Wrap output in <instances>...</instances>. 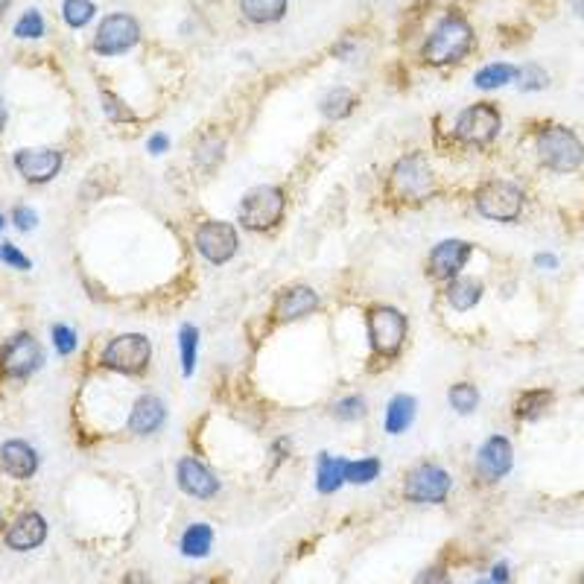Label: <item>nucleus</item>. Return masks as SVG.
Returning a JSON list of instances; mask_svg holds the SVG:
<instances>
[{"instance_id": "1", "label": "nucleus", "mask_w": 584, "mask_h": 584, "mask_svg": "<svg viewBox=\"0 0 584 584\" xmlns=\"http://www.w3.org/2000/svg\"><path fill=\"white\" fill-rule=\"evenodd\" d=\"M476 44V32L471 27L459 9H447L444 18L432 27L427 35L424 47H420V58L429 67H447V65H459L471 56Z\"/></svg>"}, {"instance_id": "2", "label": "nucleus", "mask_w": 584, "mask_h": 584, "mask_svg": "<svg viewBox=\"0 0 584 584\" xmlns=\"http://www.w3.org/2000/svg\"><path fill=\"white\" fill-rule=\"evenodd\" d=\"M535 149H537V158L546 170L553 173H576L581 164H584V144L581 137L572 132L570 126H561V123H546L537 128L535 135Z\"/></svg>"}, {"instance_id": "3", "label": "nucleus", "mask_w": 584, "mask_h": 584, "mask_svg": "<svg viewBox=\"0 0 584 584\" xmlns=\"http://www.w3.org/2000/svg\"><path fill=\"white\" fill-rule=\"evenodd\" d=\"M287 214V190L278 184H257L243 196L237 208V222L245 231L263 234L284 222Z\"/></svg>"}, {"instance_id": "4", "label": "nucleus", "mask_w": 584, "mask_h": 584, "mask_svg": "<svg viewBox=\"0 0 584 584\" xmlns=\"http://www.w3.org/2000/svg\"><path fill=\"white\" fill-rule=\"evenodd\" d=\"M366 327H368V345L371 357L380 362H389L403 350L409 322L406 315L392 307V304H377L366 313Z\"/></svg>"}, {"instance_id": "5", "label": "nucleus", "mask_w": 584, "mask_h": 584, "mask_svg": "<svg viewBox=\"0 0 584 584\" xmlns=\"http://www.w3.org/2000/svg\"><path fill=\"white\" fill-rule=\"evenodd\" d=\"M389 179L392 190L403 202H427V199L438 193L436 173H432L424 152H406L403 158H397Z\"/></svg>"}, {"instance_id": "6", "label": "nucleus", "mask_w": 584, "mask_h": 584, "mask_svg": "<svg viewBox=\"0 0 584 584\" xmlns=\"http://www.w3.org/2000/svg\"><path fill=\"white\" fill-rule=\"evenodd\" d=\"M502 128V114L494 102H473L456 117L453 123V140L462 146L482 149L488 144H494Z\"/></svg>"}, {"instance_id": "7", "label": "nucleus", "mask_w": 584, "mask_h": 584, "mask_svg": "<svg viewBox=\"0 0 584 584\" xmlns=\"http://www.w3.org/2000/svg\"><path fill=\"white\" fill-rule=\"evenodd\" d=\"M473 205L485 219L514 222L523 214L526 196L518 184H511L506 179H488L473 190Z\"/></svg>"}, {"instance_id": "8", "label": "nucleus", "mask_w": 584, "mask_h": 584, "mask_svg": "<svg viewBox=\"0 0 584 584\" xmlns=\"http://www.w3.org/2000/svg\"><path fill=\"white\" fill-rule=\"evenodd\" d=\"M149 359H152V342L144 333L114 336L100 354L102 368L126 374V377H137V374H144L149 368Z\"/></svg>"}, {"instance_id": "9", "label": "nucleus", "mask_w": 584, "mask_h": 584, "mask_svg": "<svg viewBox=\"0 0 584 584\" xmlns=\"http://www.w3.org/2000/svg\"><path fill=\"white\" fill-rule=\"evenodd\" d=\"M450 488H453V476L441 465L420 462L406 473L403 497L409 502H418V506H438V502L447 500Z\"/></svg>"}, {"instance_id": "10", "label": "nucleus", "mask_w": 584, "mask_h": 584, "mask_svg": "<svg viewBox=\"0 0 584 584\" xmlns=\"http://www.w3.org/2000/svg\"><path fill=\"white\" fill-rule=\"evenodd\" d=\"M193 243H196V252L214 266H226L240 252V234L226 219H205L196 228Z\"/></svg>"}, {"instance_id": "11", "label": "nucleus", "mask_w": 584, "mask_h": 584, "mask_svg": "<svg viewBox=\"0 0 584 584\" xmlns=\"http://www.w3.org/2000/svg\"><path fill=\"white\" fill-rule=\"evenodd\" d=\"M140 41V23L128 12H111L105 15L93 35V50L100 56H120Z\"/></svg>"}, {"instance_id": "12", "label": "nucleus", "mask_w": 584, "mask_h": 584, "mask_svg": "<svg viewBox=\"0 0 584 584\" xmlns=\"http://www.w3.org/2000/svg\"><path fill=\"white\" fill-rule=\"evenodd\" d=\"M473 254V243L467 240H441L432 245V252L427 257V275L432 280H444V284H450L453 278L462 275V269L467 266Z\"/></svg>"}, {"instance_id": "13", "label": "nucleus", "mask_w": 584, "mask_h": 584, "mask_svg": "<svg viewBox=\"0 0 584 584\" xmlns=\"http://www.w3.org/2000/svg\"><path fill=\"white\" fill-rule=\"evenodd\" d=\"M41 362H44V350L30 333L12 336L4 348V354H0V368H4L6 377H30L32 371L41 368Z\"/></svg>"}, {"instance_id": "14", "label": "nucleus", "mask_w": 584, "mask_h": 584, "mask_svg": "<svg viewBox=\"0 0 584 584\" xmlns=\"http://www.w3.org/2000/svg\"><path fill=\"white\" fill-rule=\"evenodd\" d=\"M319 310H322L319 292H315L313 287H307V284H292V287H284L278 292L272 315H275V322H280V324H292V322L307 319V315L319 313Z\"/></svg>"}, {"instance_id": "15", "label": "nucleus", "mask_w": 584, "mask_h": 584, "mask_svg": "<svg viewBox=\"0 0 584 584\" xmlns=\"http://www.w3.org/2000/svg\"><path fill=\"white\" fill-rule=\"evenodd\" d=\"M175 482H179V488L187 497H196V500H210L219 491L217 473L205 462H199L196 456L179 459V465H175Z\"/></svg>"}, {"instance_id": "16", "label": "nucleus", "mask_w": 584, "mask_h": 584, "mask_svg": "<svg viewBox=\"0 0 584 584\" xmlns=\"http://www.w3.org/2000/svg\"><path fill=\"white\" fill-rule=\"evenodd\" d=\"M15 170L27 179L30 184H47L53 181L58 170H62V152L58 149H18L15 152Z\"/></svg>"}, {"instance_id": "17", "label": "nucleus", "mask_w": 584, "mask_h": 584, "mask_svg": "<svg viewBox=\"0 0 584 584\" xmlns=\"http://www.w3.org/2000/svg\"><path fill=\"white\" fill-rule=\"evenodd\" d=\"M514 465V447L506 436H491L476 450V471L485 482H500Z\"/></svg>"}, {"instance_id": "18", "label": "nucleus", "mask_w": 584, "mask_h": 584, "mask_svg": "<svg viewBox=\"0 0 584 584\" xmlns=\"http://www.w3.org/2000/svg\"><path fill=\"white\" fill-rule=\"evenodd\" d=\"M167 420V406L158 394H140L137 401L132 403V412H128L126 427L132 436H152L158 432Z\"/></svg>"}, {"instance_id": "19", "label": "nucleus", "mask_w": 584, "mask_h": 584, "mask_svg": "<svg viewBox=\"0 0 584 584\" xmlns=\"http://www.w3.org/2000/svg\"><path fill=\"white\" fill-rule=\"evenodd\" d=\"M44 541H47V520L39 511H23L6 532V546L15 549V553H30V549L41 546Z\"/></svg>"}, {"instance_id": "20", "label": "nucleus", "mask_w": 584, "mask_h": 584, "mask_svg": "<svg viewBox=\"0 0 584 584\" xmlns=\"http://www.w3.org/2000/svg\"><path fill=\"white\" fill-rule=\"evenodd\" d=\"M0 467L15 479H30L39 471V453H35L27 441L12 438L0 447Z\"/></svg>"}, {"instance_id": "21", "label": "nucleus", "mask_w": 584, "mask_h": 584, "mask_svg": "<svg viewBox=\"0 0 584 584\" xmlns=\"http://www.w3.org/2000/svg\"><path fill=\"white\" fill-rule=\"evenodd\" d=\"M482 280L479 278H453L447 289H444V298H447V307L456 310V313H467V310H473L479 301H482Z\"/></svg>"}, {"instance_id": "22", "label": "nucleus", "mask_w": 584, "mask_h": 584, "mask_svg": "<svg viewBox=\"0 0 584 584\" xmlns=\"http://www.w3.org/2000/svg\"><path fill=\"white\" fill-rule=\"evenodd\" d=\"M345 471H348V459L319 453V459H315V488H319V494H336L345 485Z\"/></svg>"}, {"instance_id": "23", "label": "nucleus", "mask_w": 584, "mask_h": 584, "mask_svg": "<svg viewBox=\"0 0 584 584\" xmlns=\"http://www.w3.org/2000/svg\"><path fill=\"white\" fill-rule=\"evenodd\" d=\"M415 412H418V401L412 394H394L389 406H385V420H383V427L389 436H403V432L412 427V420H415Z\"/></svg>"}, {"instance_id": "24", "label": "nucleus", "mask_w": 584, "mask_h": 584, "mask_svg": "<svg viewBox=\"0 0 584 584\" xmlns=\"http://www.w3.org/2000/svg\"><path fill=\"white\" fill-rule=\"evenodd\" d=\"M555 394L553 389H529L514 401V418L518 420H537L553 409Z\"/></svg>"}, {"instance_id": "25", "label": "nucleus", "mask_w": 584, "mask_h": 584, "mask_svg": "<svg viewBox=\"0 0 584 584\" xmlns=\"http://www.w3.org/2000/svg\"><path fill=\"white\" fill-rule=\"evenodd\" d=\"M222 158H226V137H222L217 128H210V132L199 137V144L193 149V164L199 170L210 173L214 167H219Z\"/></svg>"}, {"instance_id": "26", "label": "nucleus", "mask_w": 584, "mask_h": 584, "mask_svg": "<svg viewBox=\"0 0 584 584\" xmlns=\"http://www.w3.org/2000/svg\"><path fill=\"white\" fill-rule=\"evenodd\" d=\"M289 0H240V12L249 23H275L287 15Z\"/></svg>"}, {"instance_id": "27", "label": "nucleus", "mask_w": 584, "mask_h": 584, "mask_svg": "<svg viewBox=\"0 0 584 584\" xmlns=\"http://www.w3.org/2000/svg\"><path fill=\"white\" fill-rule=\"evenodd\" d=\"M357 109V93L350 88H331L319 102V111L327 117V120H345Z\"/></svg>"}, {"instance_id": "28", "label": "nucleus", "mask_w": 584, "mask_h": 584, "mask_svg": "<svg viewBox=\"0 0 584 584\" xmlns=\"http://www.w3.org/2000/svg\"><path fill=\"white\" fill-rule=\"evenodd\" d=\"M518 79V67L509 65V62H491L485 67H479L473 74V85L479 91H497V88H506L509 82Z\"/></svg>"}, {"instance_id": "29", "label": "nucleus", "mask_w": 584, "mask_h": 584, "mask_svg": "<svg viewBox=\"0 0 584 584\" xmlns=\"http://www.w3.org/2000/svg\"><path fill=\"white\" fill-rule=\"evenodd\" d=\"M214 546V529L208 523H193L187 526V532L181 535V553L187 558H205Z\"/></svg>"}, {"instance_id": "30", "label": "nucleus", "mask_w": 584, "mask_h": 584, "mask_svg": "<svg viewBox=\"0 0 584 584\" xmlns=\"http://www.w3.org/2000/svg\"><path fill=\"white\" fill-rule=\"evenodd\" d=\"M447 403L456 415H473L476 409H479V389L473 383H453L450 389H447Z\"/></svg>"}, {"instance_id": "31", "label": "nucleus", "mask_w": 584, "mask_h": 584, "mask_svg": "<svg viewBox=\"0 0 584 584\" xmlns=\"http://www.w3.org/2000/svg\"><path fill=\"white\" fill-rule=\"evenodd\" d=\"M179 348H181V374H184V377H193L196 359H199V327L196 324H190V322L181 324Z\"/></svg>"}, {"instance_id": "32", "label": "nucleus", "mask_w": 584, "mask_h": 584, "mask_svg": "<svg viewBox=\"0 0 584 584\" xmlns=\"http://www.w3.org/2000/svg\"><path fill=\"white\" fill-rule=\"evenodd\" d=\"M383 465L377 456H362L357 462H348V471H345V482L350 485H371L374 479L380 476Z\"/></svg>"}, {"instance_id": "33", "label": "nucleus", "mask_w": 584, "mask_h": 584, "mask_svg": "<svg viewBox=\"0 0 584 584\" xmlns=\"http://www.w3.org/2000/svg\"><path fill=\"white\" fill-rule=\"evenodd\" d=\"M93 15H97V6H93L91 0H65L62 4V18L67 27H74V30H82L85 23H91Z\"/></svg>"}, {"instance_id": "34", "label": "nucleus", "mask_w": 584, "mask_h": 584, "mask_svg": "<svg viewBox=\"0 0 584 584\" xmlns=\"http://www.w3.org/2000/svg\"><path fill=\"white\" fill-rule=\"evenodd\" d=\"M368 412V403L362 394H348L342 401L333 403V418L336 420H345V424H354V420H362Z\"/></svg>"}, {"instance_id": "35", "label": "nucleus", "mask_w": 584, "mask_h": 584, "mask_svg": "<svg viewBox=\"0 0 584 584\" xmlns=\"http://www.w3.org/2000/svg\"><path fill=\"white\" fill-rule=\"evenodd\" d=\"M100 102H102V111L109 117L111 123H135V111L117 97L111 91H100Z\"/></svg>"}, {"instance_id": "36", "label": "nucleus", "mask_w": 584, "mask_h": 584, "mask_svg": "<svg viewBox=\"0 0 584 584\" xmlns=\"http://www.w3.org/2000/svg\"><path fill=\"white\" fill-rule=\"evenodd\" d=\"M549 85V74L541 65H523L518 67V88L520 91H544Z\"/></svg>"}, {"instance_id": "37", "label": "nucleus", "mask_w": 584, "mask_h": 584, "mask_svg": "<svg viewBox=\"0 0 584 584\" xmlns=\"http://www.w3.org/2000/svg\"><path fill=\"white\" fill-rule=\"evenodd\" d=\"M15 35L18 39H41L44 35V18L39 9H27L15 23Z\"/></svg>"}, {"instance_id": "38", "label": "nucleus", "mask_w": 584, "mask_h": 584, "mask_svg": "<svg viewBox=\"0 0 584 584\" xmlns=\"http://www.w3.org/2000/svg\"><path fill=\"white\" fill-rule=\"evenodd\" d=\"M0 263H6L12 269H18V272H30L32 269V261L27 254H23L18 245L12 243H0Z\"/></svg>"}, {"instance_id": "39", "label": "nucleus", "mask_w": 584, "mask_h": 584, "mask_svg": "<svg viewBox=\"0 0 584 584\" xmlns=\"http://www.w3.org/2000/svg\"><path fill=\"white\" fill-rule=\"evenodd\" d=\"M53 345H56L58 354L67 357V354H74V350H76L79 339H76V333L70 331L67 324H53Z\"/></svg>"}, {"instance_id": "40", "label": "nucleus", "mask_w": 584, "mask_h": 584, "mask_svg": "<svg viewBox=\"0 0 584 584\" xmlns=\"http://www.w3.org/2000/svg\"><path fill=\"white\" fill-rule=\"evenodd\" d=\"M12 222H15L18 231H35V226H39V214L27 205H18L15 210H12Z\"/></svg>"}, {"instance_id": "41", "label": "nucleus", "mask_w": 584, "mask_h": 584, "mask_svg": "<svg viewBox=\"0 0 584 584\" xmlns=\"http://www.w3.org/2000/svg\"><path fill=\"white\" fill-rule=\"evenodd\" d=\"M412 584H450V576L444 567H427L424 572H418V579Z\"/></svg>"}, {"instance_id": "42", "label": "nucleus", "mask_w": 584, "mask_h": 584, "mask_svg": "<svg viewBox=\"0 0 584 584\" xmlns=\"http://www.w3.org/2000/svg\"><path fill=\"white\" fill-rule=\"evenodd\" d=\"M170 149V135L167 132H152L149 137H146V152L149 155H164V152Z\"/></svg>"}, {"instance_id": "43", "label": "nucleus", "mask_w": 584, "mask_h": 584, "mask_svg": "<svg viewBox=\"0 0 584 584\" xmlns=\"http://www.w3.org/2000/svg\"><path fill=\"white\" fill-rule=\"evenodd\" d=\"M535 266L537 269H546V272H555V269H558V257L549 254V252H541V254H535Z\"/></svg>"}, {"instance_id": "44", "label": "nucleus", "mask_w": 584, "mask_h": 584, "mask_svg": "<svg viewBox=\"0 0 584 584\" xmlns=\"http://www.w3.org/2000/svg\"><path fill=\"white\" fill-rule=\"evenodd\" d=\"M491 581H494V584H509V564H506V561L494 564V570H491Z\"/></svg>"}, {"instance_id": "45", "label": "nucleus", "mask_w": 584, "mask_h": 584, "mask_svg": "<svg viewBox=\"0 0 584 584\" xmlns=\"http://www.w3.org/2000/svg\"><path fill=\"white\" fill-rule=\"evenodd\" d=\"M350 47H354V44H350V41H342L339 47H333V56H348V53H350Z\"/></svg>"}, {"instance_id": "46", "label": "nucleus", "mask_w": 584, "mask_h": 584, "mask_svg": "<svg viewBox=\"0 0 584 584\" xmlns=\"http://www.w3.org/2000/svg\"><path fill=\"white\" fill-rule=\"evenodd\" d=\"M570 6H572V12H576L579 18H584V0H570Z\"/></svg>"}, {"instance_id": "47", "label": "nucleus", "mask_w": 584, "mask_h": 584, "mask_svg": "<svg viewBox=\"0 0 584 584\" xmlns=\"http://www.w3.org/2000/svg\"><path fill=\"white\" fill-rule=\"evenodd\" d=\"M4 126H6V105L0 100V132H4Z\"/></svg>"}, {"instance_id": "48", "label": "nucleus", "mask_w": 584, "mask_h": 584, "mask_svg": "<svg viewBox=\"0 0 584 584\" xmlns=\"http://www.w3.org/2000/svg\"><path fill=\"white\" fill-rule=\"evenodd\" d=\"M6 9H9V0H0V15H4Z\"/></svg>"}, {"instance_id": "49", "label": "nucleus", "mask_w": 584, "mask_h": 584, "mask_svg": "<svg viewBox=\"0 0 584 584\" xmlns=\"http://www.w3.org/2000/svg\"><path fill=\"white\" fill-rule=\"evenodd\" d=\"M4 228H6V219H4V214H0V231H4Z\"/></svg>"}, {"instance_id": "50", "label": "nucleus", "mask_w": 584, "mask_h": 584, "mask_svg": "<svg viewBox=\"0 0 584 584\" xmlns=\"http://www.w3.org/2000/svg\"><path fill=\"white\" fill-rule=\"evenodd\" d=\"M476 584H494V581H491V579H488V581H476Z\"/></svg>"}, {"instance_id": "51", "label": "nucleus", "mask_w": 584, "mask_h": 584, "mask_svg": "<svg viewBox=\"0 0 584 584\" xmlns=\"http://www.w3.org/2000/svg\"><path fill=\"white\" fill-rule=\"evenodd\" d=\"M0 526H4V511H0Z\"/></svg>"}, {"instance_id": "52", "label": "nucleus", "mask_w": 584, "mask_h": 584, "mask_svg": "<svg viewBox=\"0 0 584 584\" xmlns=\"http://www.w3.org/2000/svg\"><path fill=\"white\" fill-rule=\"evenodd\" d=\"M581 584H584V572H581Z\"/></svg>"}]
</instances>
